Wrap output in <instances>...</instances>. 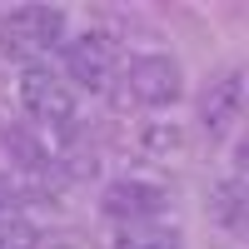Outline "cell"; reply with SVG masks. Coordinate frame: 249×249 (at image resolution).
Returning <instances> with one entry per match:
<instances>
[{
	"label": "cell",
	"instance_id": "cell-3",
	"mask_svg": "<svg viewBox=\"0 0 249 249\" xmlns=\"http://www.w3.org/2000/svg\"><path fill=\"white\" fill-rule=\"evenodd\" d=\"M120 75V45L105 35V30H85L65 40V80L90 95H105Z\"/></svg>",
	"mask_w": 249,
	"mask_h": 249
},
{
	"label": "cell",
	"instance_id": "cell-7",
	"mask_svg": "<svg viewBox=\"0 0 249 249\" xmlns=\"http://www.w3.org/2000/svg\"><path fill=\"white\" fill-rule=\"evenodd\" d=\"M35 244H40V230L0 195V249H35Z\"/></svg>",
	"mask_w": 249,
	"mask_h": 249
},
{
	"label": "cell",
	"instance_id": "cell-4",
	"mask_svg": "<svg viewBox=\"0 0 249 249\" xmlns=\"http://www.w3.org/2000/svg\"><path fill=\"white\" fill-rule=\"evenodd\" d=\"M124 85H130V95L140 100V105L164 110V105H175V100L184 95V70H179L175 55H164V50H144V55L130 60Z\"/></svg>",
	"mask_w": 249,
	"mask_h": 249
},
{
	"label": "cell",
	"instance_id": "cell-10",
	"mask_svg": "<svg viewBox=\"0 0 249 249\" xmlns=\"http://www.w3.org/2000/svg\"><path fill=\"white\" fill-rule=\"evenodd\" d=\"M239 179H249V140L239 144Z\"/></svg>",
	"mask_w": 249,
	"mask_h": 249
},
{
	"label": "cell",
	"instance_id": "cell-5",
	"mask_svg": "<svg viewBox=\"0 0 249 249\" xmlns=\"http://www.w3.org/2000/svg\"><path fill=\"white\" fill-rule=\"evenodd\" d=\"M100 210L110 219H120L124 230H140V224H155L170 210V195L160 184H150V179H115L105 190V199H100Z\"/></svg>",
	"mask_w": 249,
	"mask_h": 249
},
{
	"label": "cell",
	"instance_id": "cell-9",
	"mask_svg": "<svg viewBox=\"0 0 249 249\" xmlns=\"http://www.w3.org/2000/svg\"><path fill=\"white\" fill-rule=\"evenodd\" d=\"M110 249H179V234L160 230V224H140V230H120Z\"/></svg>",
	"mask_w": 249,
	"mask_h": 249
},
{
	"label": "cell",
	"instance_id": "cell-8",
	"mask_svg": "<svg viewBox=\"0 0 249 249\" xmlns=\"http://www.w3.org/2000/svg\"><path fill=\"white\" fill-rule=\"evenodd\" d=\"M214 210H219V219L230 224L234 234H244L249 230V184L239 179V184H224V190L214 195Z\"/></svg>",
	"mask_w": 249,
	"mask_h": 249
},
{
	"label": "cell",
	"instance_id": "cell-2",
	"mask_svg": "<svg viewBox=\"0 0 249 249\" xmlns=\"http://www.w3.org/2000/svg\"><path fill=\"white\" fill-rule=\"evenodd\" d=\"M20 105H25V115L40 124V130H60V135H70L75 130V115H80L75 85L65 75H55L50 65L20 70Z\"/></svg>",
	"mask_w": 249,
	"mask_h": 249
},
{
	"label": "cell",
	"instance_id": "cell-1",
	"mask_svg": "<svg viewBox=\"0 0 249 249\" xmlns=\"http://www.w3.org/2000/svg\"><path fill=\"white\" fill-rule=\"evenodd\" d=\"M65 45V10L55 5H20L0 20V50L20 65H45V55Z\"/></svg>",
	"mask_w": 249,
	"mask_h": 249
},
{
	"label": "cell",
	"instance_id": "cell-6",
	"mask_svg": "<svg viewBox=\"0 0 249 249\" xmlns=\"http://www.w3.org/2000/svg\"><path fill=\"white\" fill-rule=\"evenodd\" d=\"M239 110H244V75H239V70L214 75L210 85H204V95H199V120H204V130H210V135H224V130L239 120Z\"/></svg>",
	"mask_w": 249,
	"mask_h": 249
}]
</instances>
